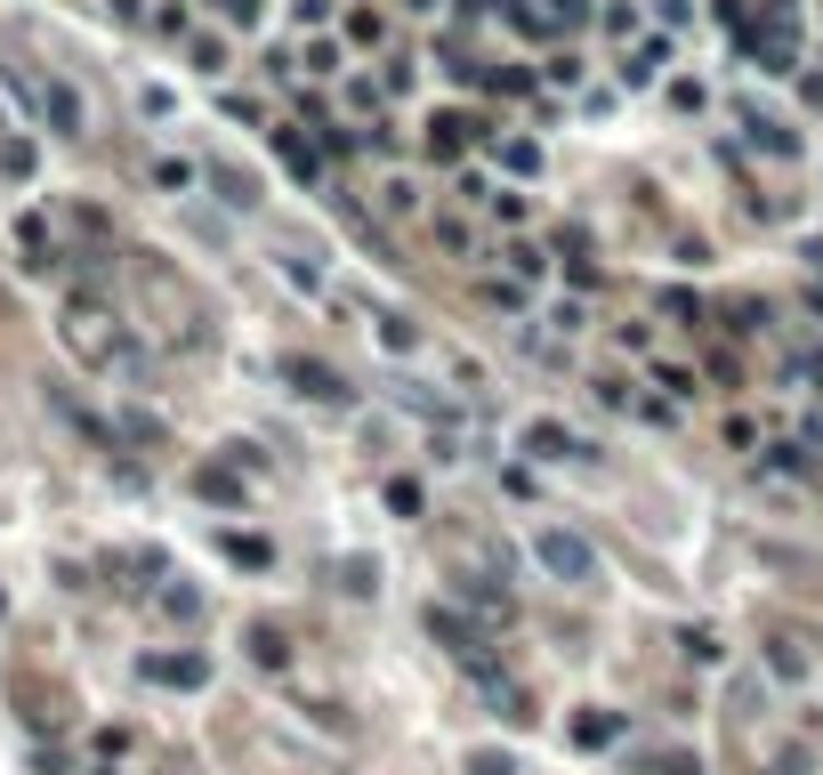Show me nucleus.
Returning <instances> with one entry per match:
<instances>
[{
    "label": "nucleus",
    "mask_w": 823,
    "mask_h": 775,
    "mask_svg": "<svg viewBox=\"0 0 823 775\" xmlns=\"http://www.w3.org/2000/svg\"><path fill=\"white\" fill-rule=\"evenodd\" d=\"M65 348H73L81 363H97V372L138 363L130 339H121V323H114V308H97V299H73V308H65Z\"/></svg>",
    "instance_id": "1"
},
{
    "label": "nucleus",
    "mask_w": 823,
    "mask_h": 775,
    "mask_svg": "<svg viewBox=\"0 0 823 775\" xmlns=\"http://www.w3.org/2000/svg\"><path fill=\"white\" fill-rule=\"evenodd\" d=\"M743 40H751V65L759 73H799V0H767Z\"/></svg>",
    "instance_id": "2"
},
{
    "label": "nucleus",
    "mask_w": 823,
    "mask_h": 775,
    "mask_svg": "<svg viewBox=\"0 0 823 775\" xmlns=\"http://www.w3.org/2000/svg\"><path fill=\"white\" fill-rule=\"evenodd\" d=\"M533 558H541L558 582H573V589H589V582H598V549L573 534V525H541V534H533Z\"/></svg>",
    "instance_id": "3"
},
{
    "label": "nucleus",
    "mask_w": 823,
    "mask_h": 775,
    "mask_svg": "<svg viewBox=\"0 0 823 775\" xmlns=\"http://www.w3.org/2000/svg\"><path fill=\"white\" fill-rule=\"evenodd\" d=\"M428 630H437V639L452 646V655H461L468 670H492V655H485V630L461 615V606H428Z\"/></svg>",
    "instance_id": "4"
},
{
    "label": "nucleus",
    "mask_w": 823,
    "mask_h": 775,
    "mask_svg": "<svg viewBox=\"0 0 823 775\" xmlns=\"http://www.w3.org/2000/svg\"><path fill=\"white\" fill-rule=\"evenodd\" d=\"M283 380H291L299 396H315V404H347V396H356L347 372H339V363H323V356H291V363H283Z\"/></svg>",
    "instance_id": "5"
},
{
    "label": "nucleus",
    "mask_w": 823,
    "mask_h": 775,
    "mask_svg": "<svg viewBox=\"0 0 823 775\" xmlns=\"http://www.w3.org/2000/svg\"><path fill=\"white\" fill-rule=\"evenodd\" d=\"M40 121H49L57 138H81V130H90V106H81L73 81H40Z\"/></svg>",
    "instance_id": "6"
},
{
    "label": "nucleus",
    "mask_w": 823,
    "mask_h": 775,
    "mask_svg": "<svg viewBox=\"0 0 823 775\" xmlns=\"http://www.w3.org/2000/svg\"><path fill=\"white\" fill-rule=\"evenodd\" d=\"M517 444H525L533 461H565V453H589L582 437H565V420H525V437H517Z\"/></svg>",
    "instance_id": "7"
},
{
    "label": "nucleus",
    "mask_w": 823,
    "mask_h": 775,
    "mask_svg": "<svg viewBox=\"0 0 823 775\" xmlns=\"http://www.w3.org/2000/svg\"><path fill=\"white\" fill-rule=\"evenodd\" d=\"M275 154H283V170H291L299 187H323V154H315V138H299V130H275Z\"/></svg>",
    "instance_id": "8"
},
{
    "label": "nucleus",
    "mask_w": 823,
    "mask_h": 775,
    "mask_svg": "<svg viewBox=\"0 0 823 775\" xmlns=\"http://www.w3.org/2000/svg\"><path fill=\"white\" fill-rule=\"evenodd\" d=\"M146 679L154 687H202L211 663H202V655H146Z\"/></svg>",
    "instance_id": "9"
},
{
    "label": "nucleus",
    "mask_w": 823,
    "mask_h": 775,
    "mask_svg": "<svg viewBox=\"0 0 823 775\" xmlns=\"http://www.w3.org/2000/svg\"><path fill=\"white\" fill-rule=\"evenodd\" d=\"M461 138H485V130L468 114H437V121H428V154H437V162H461Z\"/></svg>",
    "instance_id": "10"
},
{
    "label": "nucleus",
    "mask_w": 823,
    "mask_h": 775,
    "mask_svg": "<svg viewBox=\"0 0 823 775\" xmlns=\"http://www.w3.org/2000/svg\"><path fill=\"white\" fill-rule=\"evenodd\" d=\"M670 40H637V49L622 57V90H654V73H663Z\"/></svg>",
    "instance_id": "11"
},
{
    "label": "nucleus",
    "mask_w": 823,
    "mask_h": 775,
    "mask_svg": "<svg viewBox=\"0 0 823 775\" xmlns=\"http://www.w3.org/2000/svg\"><path fill=\"white\" fill-rule=\"evenodd\" d=\"M251 663H259V670H283V663H291V639H283V622H251Z\"/></svg>",
    "instance_id": "12"
},
{
    "label": "nucleus",
    "mask_w": 823,
    "mask_h": 775,
    "mask_svg": "<svg viewBox=\"0 0 823 775\" xmlns=\"http://www.w3.org/2000/svg\"><path fill=\"white\" fill-rule=\"evenodd\" d=\"M194 493L218 501V509H242V477L235 468H194Z\"/></svg>",
    "instance_id": "13"
},
{
    "label": "nucleus",
    "mask_w": 823,
    "mask_h": 775,
    "mask_svg": "<svg viewBox=\"0 0 823 775\" xmlns=\"http://www.w3.org/2000/svg\"><path fill=\"white\" fill-rule=\"evenodd\" d=\"M613 736H622V711H582L573 719V743H589V751H606Z\"/></svg>",
    "instance_id": "14"
},
{
    "label": "nucleus",
    "mask_w": 823,
    "mask_h": 775,
    "mask_svg": "<svg viewBox=\"0 0 823 775\" xmlns=\"http://www.w3.org/2000/svg\"><path fill=\"white\" fill-rule=\"evenodd\" d=\"M751 130V146H767V154H799V138H791V121H775V114H751L743 121Z\"/></svg>",
    "instance_id": "15"
},
{
    "label": "nucleus",
    "mask_w": 823,
    "mask_h": 775,
    "mask_svg": "<svg viewBox=\"0 0 823 775\" xmlns=\"http://www.w3.org/2000/svg\"><path fill=\"white\" fill-rule=\"evenodd\" d=\"M211 187H218V202H235V211H251V202H259V187L242 170H226V162H211Z\"/></svg>",
    "instance_id": "16"
},
{
    "label": "nucleus",
    "mask_w": 823,
    "mask_h": 775,
    "mask_svg": "<svg viewBox=\"0 0 823 775\" xmlns=\"http://www.w3.org/2000/svg\"><path fill=\"white\" fill-rule=\"evenodd\" d=\"M380 348L412 356V348H420V323H412V315H380Z\"/></svg>",
    "instance_id": "17"
},
{
    "label": "nucleus",
    "mask_w": 823,
    "mask_h": 775,
    "mask_svg": "<svg viewBox=\"0 0 823 775\" xmlns=\"http://www.w3.org/2000/svg\"><path fill=\"white\" fill-rule=\"evenodd\" d=\"M347 40H356V49H380V40H387V16L380 9H356V16H347Z\"/></svg>",
    "instance_id": "18"
},
{
    "label": "nucleus",
    "mask_w": 823,
    "mask_h": 775,
    "mask_svg": "<svg viewBox=\"0 0 823 775\" xmlns=\"http://www.w3.org/2000/svg\"><path fill=\"white\" fill-rule=\"evenodd\" d=\"M767 663L784 670V679H799V670H808V655H799V639H791V630H775V639H767Z\"/></svg>",
    "instance_id": "19"
},
{
    "label": "nucleus",
    "mask_w": 823,
    "mask_h": 775,
    "mask_svg": "<svg viewBox=\"0 0 823 775\" xmlns=\"http://www.w3.org/2000/svg\"><path fill=\"white\" fill-rule=\"evenodd\" d=\"M154 187H162V194H187V187H194V162L162 154V162H154Z\"/></svg>",
    "instance_id": "20"
},
{
    "label": "nucleus",
    "mask_w": 823,
    "mask_h": 775,
    "mask_svg": "<svg viewBox=\"0 0 823 775\" xmlns=\"http://www.w3.org/2000/svg\"><path fill=\"white\" fill-rule=\"evenodd\" d=\"M501 259H509V275H517V283H533V275H541V267H549V259H541V251H533V242H509V251H501Z\"/></svg>",
    "instance_id": "21"
},
{
    "label": "nucleus",
    "mask_w": 823,
    "mask_h": 775,
    "mask_svg": "<svg viewBox=\"0 0 823 775\" xmlns=\"http://www.w3.org/2000/svg\"><path fill=\"white\" fill-rule=\"evenodd\" d=\"M283 283H299V291H323V267H315V259H299V251H283Z\"/></svg>",
    "instance_id": "22"
},
{
    "label": "nucleus",
    "mask_w": 823,
    "mask_h": 775,
    "mask_svg": "<svg viewBox=\"0 0 823 775\" xmlns=\"http://www.w3.org/2000/svg\"><path fill=\"white\" fill-rule=\"evenodd\" d=\"M226 558H235V565H266L275 549H266L259 534H226Z\"/></svg>",
    "instance_id": "23"
},
{
    "label": "nucleus",
    "mask_w": 823,
    "mask_h": 775,
    "mask_svg": "<svg viewBox=\"0 0 823 775\" xmlns=\"http://www.w3.org/2000/svg\"><path fill=\"white\" fill-rule=\"evenodd\" d=\"M16 242H25V267H49V227H40V218H25V227H16Z\"/></svg>",
    "instance_id": "24"
},
{
    "label": "nucleus",
    "mask_w": 823,
    "mask_h": 775,
    "mask_svg": "<svg viewBox=\"0 0 823 775\" xmlns=\"http://www.w3.org/2000/svg\"><path fill=\"white\" fill-rule=\"evenodd\" d=\"M501 162H509V170H517V178H533V170H541V146H525V138H509V146H501Z\"/></svg>",
    "instance_id": "25"
},
{
    "label": "nucleus",
    "mask_w": 823,
    "mask_h": 775,
    "mask_svg": "<svg viewBox=\"0 0 823 775\" xmlns=\"http://www.w3.org/2000/svg\"><path fill=\"white\" fill-rule=\"evenodd\" d=\"M663 315L670 323H703V299H694V291H663Z\"/></svg>",
    "instance_id": "26"
},
{
    "label": "nucleus",
    "mask_w": 823,
    "mask_h": 775,
    "mask_svg": "<svg viewBox=\"0 0 823 775\" xmlns=\"http://www.w3.org/2000/svg\"><path fill=\"white\" fill-rule=\"evenodd\" d=\"M0 170H9V178H33V146H25V138H9V146H0Z\"/></svg>",
    "instance_id": "27"
},
{
    "label": "nucleus",
    "mask_w": 823,
    "mask_h": 775,
    "mask_svg": "<svg viewBox=\"0 0 823 775\" xmlns=\"http://www.w3.org/2000/svg\"><path fill=\"white\" fill-rule=\"evenodd\" d=\"M387 509H396V517H420V485L396 477V485H387Z\"/></svg>",
    "instance_id": "28"
},
{
    "label": "nucleus",
    "mask_w": 823,
    "mask_h": 775,
    "mask_svg": "<svg viewBox=\"0 0 823 775\" xmlns=\"http://www.w3.org/2000/svg\"><path fill=\"white\" fill-rule=\"evenodd\" d=\"M468 775H517V760L509 751H468Z\"/></svg>",
    "instance_id": "29"
},
{
    "label": "nucleus",
    "mask_w": 823,
    "mask_h": 775,
    "mask_svg": "<svg viewBox=\"0 0 823 775\" xmlns=\"http://www.w3.org/2000/svg\"><path fill=\"white\" fill-rule=\"evenodd\" d=\"M323 16H332V0H291V25H299V33H315Z\"/></svg>",
    "instance_id": "30"
},
{
    "label": "nucleus",
    "mask_w": 823,
    "mask_h": 775,
    "mask_svg": "<svg viewBox=\"0 0 823 775\" xmlns=\"http://www.w3.org/2000/svg\"><path fill=\"white\" fill-rule=\"evenodd\" d=\"M114 437H138V444H154V437H162V420H146V413H121V428H114Z\"/></svg>",
    "instance_id": "31"
},
{
    "label": "nucleus",
    "mask_w": 823,
    "mask_h": 775,
    "mask_svg": "<svg viewBox=\"0 0 823 775\" xmlns=\"http://www.w3.org/2000/svg\"><path fill=\"white\" fill-rule=\"evenodd\" d=\"M654 775H703V760H694V751H663V760H654Z\"/></svg>",
    "instance_id": "32"
},
{
    "label": "nucleus",
    "mask_w": 823,
    "mask_h": 775,
    "mask_svg": "<svg viewBox=\"0 0 823 775\" xmlns=\"http://www.w3.org/2000/svg\"><path fill=\"white\" fill-rule=\"evenodd\" d=\"M549 25H589V0H549Z\"/></svg>",
    "instance_id": "33"
},
{
    "label": "nucleus",
    "mask_w": 823,
    "mask_h": 775,
    "mask_svg": "<svg viewBox=\"0 0 823 775\" xmlns=\"http://www.w3.org/2000/svg\"><path fill=\"white\" fill-rule=\"evenodd\" d=\"M162 615H187V622H194L202 598H194V589H162Z\"/></svg>",
    "instance_id": "34"
},
{
    "label": "nucleus",
    "mask_w": 823,
    "mask_h": 775,
    "mask_svg": "<svg viewBox=\"0 0 823 775\" xmlns=\"http://www.w3.org/2000/svg\"><path fill=\"white\" fill-rule=\"evenodd\" d=\"M339 574H347V589H380V565H363V558H347Z\"/></svg>",
    "instance_id": "35"
},
{
    "label": "nucleus",
    "mask_w": 823,
    "mask_h": 775,
    "mask_svg": "<svg viewBox=\"0 0 823 775\" xmlns=\"http://www.w3.org/2000/svg\"><path fill=\"white\" fill-rule=\"evenodd\" d=\"M654 380H663L670 396H694V372H678V363H654Z\"/></svg>",
    "instance_id": "36"
},
{
    "label": "nucleus",
    "mask_w": 823,
    "mask_h": 775,
    "mask_svg": "<svg viewBox=\"0 0 823 775\" xmlns=\"http://www.w3.org/2000/svg\"><path fill=\"white\" fill-rule=\"evenodd\" d=\"M226 16H235V25H259V0H226Z\"/></svg>",
    "instance_id": "37"
},
{
    "label": "nucleus",
    "mask_w": 823,
    "mask_h": 775,
    "mask_svg": "<svg viewBox=\"0 0 823 775\" xmlns=\"http://www.w3.org/2000/svg\"><path fill=\"white\" fill-rule=\"evenodd\" d=\"M663 9H670V16H687V0H663Z\"/></svg>",
    "instance_id": "38"
},
{
    "label": "nucleus",
    "mask_w": 823,
    "mask_h": 775,
    "mask_svg": "<svg viewBox=\"0 0 823 775\" xmlns=\"http://www.w3.org/2000/svg\"><path fill=\"white\" fill-rule=\"evenodd\" d=\"M0 615H9V598H0Z\"/></svg>",
    "instance_id": "39"
}]
</instances>
